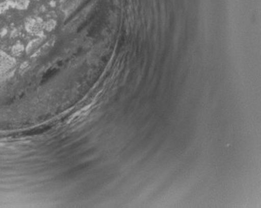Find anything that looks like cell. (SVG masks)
<instances>
[{"mask_svg":"<svg viewBox=\"0 0 261 208\" xmlns=\"http://www.w3.org/2000/svg\"><path fill=\"white\" fill-rule=\"evenodd\" d=\"M36 0H0V71L33 57L41 29Z\"/></svg>","mask_w":261,"mask_h":208,"instance_id":"6da1fadb","label":"cell"}]
</instances>
